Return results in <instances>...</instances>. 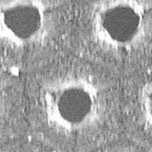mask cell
I'll return each instance as SVG.
<instances>
[{
  "label": "cell",
  "mask_w": 152,
  "mask_h": 152,
  "mask_svg": "<svg viewBox=\"0 0 152 152\" xmlns=\"http://www.w3.org/2000/svg\"><path fill=\"white\" fill-rule=\"evenodd\" d=\"M57 0H0V43L13 50L44 45L55 28Z\"/></svg>",
  "instance_id": "3957f363"
},
{
  "label": "cell",
  "mask_w": 152,
  "mask_h": 152,
  "mask_svg": "<svg viewBox=\"0 0 152 152\" xmlns=\"http://www.w3.org/2000/svg\"><path fill=\"white\" fill-rule=\"evenodd\" d=\"M40 102L47 125L65 134L94 129L102 121L107 106L102 85L87 74H63L47 81Z\"/></svg>",
  "instance_id": "6da1fadb"
},
{
  "label": "cell",
  "mask_w": 152,
  "mask_h": 152,
  "mask_svg": "<svg viewBox=\"0 0 152 152\" xmlns=\"http://www.w3.org/2000/svg\"><path fill=\"white\" fill-rule=\"evenodd\" d=\"M93 41L104 52H134L151 34V0H96L89 13Z\"/></svg>",
  "instance_id": "7a4b0ae2"
},
{
  "label": "cell",
  "mask_w": 152,
  "mask_h": 152,
  "mask_svg": "<svg viewBox=\"0 0 152 152\" xmlns=\"http://www.w3.org/2000/svg\"><path fill=\"white\" fill-rule=\"evenodd\" d=\"M6 108V92L5 88L0 81V119L3 118Z\"/></svg>",
  "instance_id": "277c9868"
}]
</instances>
